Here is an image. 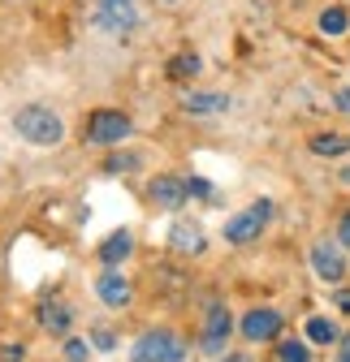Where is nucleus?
Masks as SVG:
<instances>
[{
    "label": "nucleus",
    "mask_w": 350,
    "mask_h": 362,
    "mask_svg": "<svg viewBox=\"0 0 350 362\" xmlns=\"http://www.w3.org/2000/svg\"><path fill=\"white\" fill-rule=\"evenodd\" d=\"M13 134L30 147H57L65 139V121L48 104H22L13 112Z\"/></svg>",
    "instance_id": "obj_1"
},
{
    "label": "nucleus",
    "mask_w": 350,
    "mask_h": 362,
    "mask_svg": "<svg viewBox=\"0 0 350 362\" xmlns=\"http://www.w3.org/2000/svg\"><path fill=\"white\" fill-rule=\"evenodd\" d=\"M269 220H273V203L269 199H255L251 207H242V211H234L230 220H225V242L230 246H251V242H259V233L269 229Z\"/></svg>",
    "instance_id": "obj_2"
},
{
    "label": "nucleus",
    "mask_w": 350,
    "mask_h": 362,
    "mask_svg": "<svg viewBox=\"0 0 350 362\" xmlns=\"http://www.w3.org/2000/svg\"><path fill=\"white\" fill-rule=\"evenodd\" d=\"M182 358H186V341L173 328H152L130 349V362H182Z\"/></svg>",
    "instance_id": "obj_3"
},
{
    "label": "nucleus",
    "mask_w": 350,
    "mask_h": 362,
    "mask_svg": "<svg viewBox=\"0 0 350 362\" xmlns=\"http://www.w3.org/2000/svg\"><path fill=\"white\" fill-rule=\"evenodd\" d=\"M130 117L117 112V108H96L91 117H86V143H96V147H121L130 139Z\"/></svg>",
    "instance_id": "obj_4"
},
{
    "label": "nucleus",
    "mask_w": 350,
    "mask_h": 362,
    "mask_svg": "<svg viewBox=\"0 0 350 362\" xmlns=\"http://www.w3.org/2000/svg\"><path fill=\"white\" fill-rule=\"evenodd\" d=\"M242 337L251 341V345H264V341H277L281 337V328H286V315L277 310V306H251L247 315H242Z\"/></svg>",
    "instance_id": "obj_5"
},
{
    "label": "nucleus",
    "mask_w": 350,
    "mask_h": 362,
    "mask_svg": "<svg viewBox=\"0 0 350 362\" xmlns=\"http://www.w3.org/2000/svg\"><path fill=\"white\" fill-rule=\"evenodd\" d=\"M234 332V315L221 306V302H212L203 310V332H199V349L203 354H225V341Z\"/></svg>",
    "instance_id": "obj_6"
},
{
    "label": "nucleus",
    "mask_w": 350,
    "mask_h": 362,
    "mask_svg": "<svg viewBox=\"0 0 350 362\" xmlns=\"http://www.w3.org/2000/svg\"><path fill=\"white\" fill-rule=\"evenodd\" d=\"M312 272L324 281V285H341L346 281V255H341V242H312Z\"/></svg>",
    "instance_id": "obj_7"
},
{
    "label": "nucleus",
    "mask_w": 350,
    "mask_h": 362,
    "mask_svg": "<svg viewBox=\"0 0 350 362\" xmlns=\"http://www.w3.org/2000/svg\"><path fill=\"white\" fill-rule=\"evenodd\" d=\"M96 26L104 35H130L139 26V9H135V0H100V9H96Z\"/></svg>",
    "instance_id": "obj_8"
},
{
    "label": "nucleus",
    "mask_w": 350,
    "mask_h": 362,
    "mask_svg": "<svg viewBox=\"0 0 350 362\" xmlns=\"http://www.w3.org/2000/svg\"><path fill=\"white\" fill-rule=\"evenodd\" d=\"M96 298L113 310H125L130 302H135V285H130V276H121L117 267H104L96 276Z\"/></svg>",
    "instance_id": "obj_9"
},
{
    "label": "nucleus",
    "mask_w": 350,
    "mask_h": 362,
    "mask_svg": "<svg viewBox=\"0 0 350 362\" xmlns=\"http://www.w3.org/2000/svg\"><path fill=\"white\" fill-rule=\"evenodd\" d=\"M147 199H152V207H160V211H178L191 194H186V181H182V177L156 173V177H152V186H147Z\"/></svg>",
    "instance_id": "obj_10"
},
{
    "label": "nucleus",
    "mask_w": 350,
    "mask_h": 362,
    "mask_svg": "<svg viewBox=\"0 0 350 362\" xmlns=\"http://www.w3.org/2000/svg\"><path fill=\"white\" fill-rule=\"evenodd\" d=\"M225 108H230V95H221V90H186L182 95V112H191V117H212Z\"/></svg>",
    "instance_id": "obj_11"
},
{
    "label": "nucleus",
    "mask_w": 350,
    "mask_h": 362,
    "mask_svg": "<svg viewBox=\"0 0 350 362\" xmlns=\"http://www.w3.org/2000/svg\"><path fill=\"white\" fill-rule=\"evenodd\" d=\"M169 246L178 250V255H203V229H199L195 220H173Z\"/></svg>",
    "instance_id": "obj_12"
},
{
    "label": "nucleus",
    "mask_w": 350,
    "mask_h": 362,
    "mask_svg": "<svg viewBox=\"0 0 350 362\" xmlns=\"http://www.w3.org/2000/svg\"><path fill=\"white\" fill-rule=\"evenodd\" d=\"M100 263L104 267H117V263H125L130 255H135V238H130V229H117V233H108L104 242H100Z\"/></svg>",
    "instance_id": "obj_13"
},
{
    "label": "nucleus",
    "mask_w": 350,
    "mask_h": 362,
    "mask_svg": "<svg viewBox=\"0 0 350 362\" xmlns=\"http://www.w3.org/2000/svg\"><path fill=\"white\" fill-rule=\"evenodd\" d=\"M307 151H312V156H324V160L346 156V151H350V134H312V139H307Z\"/></svg>",
    "instance_id": "obj_14"
},
{
    "label": "nucleus",
    "mask_w": 350,
    "mask_h": 362,
    "mask_svg": "<svg viewBox=\"0 0 350 362\" xmlns=\"http://www.w3.org/2000/svg\"><path fill=\"white\" fill-rule=\"evenodd\" d=\"M39 320H43V328H48V332L65 337L69 324H74V310H69L65 302H43V306H39Z\"/></svg>",
    "instance_id": "obj_15"
},
{
    "label": "nucleus",
    "mask_w": 350,
    "mask_h": 362,
    "mask_svg": "<svg viewBox=\"0 0 350 362\" xmlns=\"http://www.w3.org/2000/svg\"><path fill=\"white\" fill-rule=\"evenodd\" d=\"M316 26H320V35H329V39H341V35L350 30V13H346L341 5H329V9L316 18Z\"/></svg>",
    "instance_id": "obj_16"
},
{
    "label": "nucleus",
    "mask_w": 350,
    "mask_h": 362,
    "mask_svg": "<svg viewBox=\"0 0 350 362\" xmlns=\"http://www.w3.org/2000/svg\"><path fill=\"white\" fill-rule=\"evenodd\" d=\"M307 341H312V345H333V341H341V337H337V324H333V320L312 315V320H307Z\"/></svg>",
    "instance_id": "obj_17"
},
{
    "label": "nucleus",
    "mask_w": 350,
    "mask_h": 362,
    "mask_svg": "<svg viewBox=\"0 0 350 362\" xmlns=\"http://www.w3.org/2000/svg\"><path fill=\"white\" fill-rule=\"evenodd\" d=\"M199 65H203V61H199L195 52H178V57H173V61L164 65V74L182 82V78H195V74H199Z\"/></svg>",
    "instance_id": "obj_18"
},
{
    "label": "nucleus",
    "mask_w": 350,
    "mask_h": 362,
    "mask_svg": "<svg viewBox=\"0 0 350 362\" xmlns=\"http://www.w3.org/2000/svg\"><path fill=\"white\" fill-rule=\"evenodd\" d=\"M143 160L135 156V151H117V156H108L104 160V173H113V177H125V173H135Z\"/></svg>",
    "instance_id": "obj_19"
},
{
    "label": "nucleus",
    "mask_w": 350,
    "mask_h": 362,
    "mask_svg": "<svg viewBox=\"0 0 350 362\" xmlns=\"http://www.w3.org/2000/svg\"><path fill=\"white\" fill-rule=\"evenodd\" d=\"M277 358L281 362H312V349L303 345V341H281L277 345Z\"/></svg>",
    "instance_id": "obj_20"
},
{
    "label": "nucleus",
    "mask_w": 350,
    "mask_h": 362,
    "mask_svg": "<svg viewBox=\"0 0 350 362\" xmlns=\"http://www.w3.org/2000/svg\"><path fill=\"white\" fill-rule=\"evenodd\" d=\"M86 358H91V341L69 337V341H65V362H86Z\"/></svg>",
    "instance_id": "obj_21"
},
{
    "label": "nucleus",
    "mask_w": 350,
    "mask_h": 362,
    "mask_svg": "<svg viewBox=\"0 0 350 362\" xmlns=\"http://www.w3.org/2000/svg\"><path fill=\"white\" fill-rule=\"evenodd\" d=\"M186 194H195V199H212V181L191 177V181H186Z\"/></svg>",
    "instance_id": "obj_22"
},
{
    "label": "nucleus",
    "mask_w": 350,
    "mask_h": 362,
    "mask_svg": "<svg viewBox=\"0 0 350 362\" xmlns=\"http://www.w3.org/2000/svg\"><path fill=\"white\" fill-rule=\"evenodd\" d=\"M91 345H96V349H104V354H108V349H117V337H113V332H108V328H96V332H91Z\"/></svg>",
    "instance_id": "obj_23"
},
{
    "label": "nucleus",
    "mask_w": 350,
    "mask_h": 362,
    "mask_svg": "<svg viewBox=\"0 0 350 362\" xmlns=\"http://www.w3.org/2000/svg\"><path fill=\"white\" fill-rule=\"evenodd\" d=\"M0 362H26V349H22L18 341H9V345H0Z\"/></svg>",
    "instance_id": "obj_24"
},
{
    "label": "nucleus",
    "mask_w": 350,
    "mask_h": 362,
    "mask_svg": "<svg viewBox=\"0 0 350 362\" xmlns=\"http://www.w3.org/2000/svg\"><path fill=\"white\" fill-rule=\"evenodd\" d=\"M333 108L350 117V86H341V90H337V95H333Z\"/></svg>",
    "instance_id": "obj_25"
},
{
    "label": "nucleus",
    "mask_w": 350,
    "mask_h": 362,
    "mask_svg": "<svg viewBox=\"0 0 350 362\" xmlns=\"http://www.w3.org/2000/svg\"><path fill=\"white\" fill-rule=\"evenodd\" d=\"M337 242H341V246L350 250V211H346V216L337 220Z\"/></svg>",
    "instance_id": "obj_26"
},
{
    "label": "nucleus",
    "mask_w": 350,
    "mask_h": 362,
    "mask_svg": "<svg viewBox=\"0 0 350 362\" xmlns=\"http://www.w3.org/2000/svg\"><path fill=\"white\" fill-rule=\"evenodd\" d=\"M337 362H350V332L337 341Z\"/></svg>",
    "instance_id": "obj_27"
},
{
    "label": "nucleus",
    "mask_w": 350,
    "mask_h": 362,
    "mask_svg": "<svg viewBox=\"0 0 350 362\" xmlns=\"http://www.w3.org/2000/svg\"><path fill=\"white\" fill-rule=\"evenodd\" d=\"M333 302H337V310H346V315H350V289H337V298H333Z\"/></svg>",
    "instance_id": "obj_28"
},
{
    "label": "nucleus",
    "mask_w": 350,
    "mask_h": 362,
    "mask_svg": "<svg viewBox=\"0 0 350 362\" xmlns=\"http://www.w3.org/2000/svg\"><path fill=\"white\" fill-rule=\"evenodd\" d=\"M221 362H251L247 354H221Z\"/></svg>",
    "instance_id": "obj_29"
},
{
    "label": "nucleus",
    "mask_w": 350,
    "mask_h": 362,
    "mask_svg": "<svg viewBox=\"0 0 350 362\" xmlns=\"http://www.w3.org/2000/svg\"><path fill=\"white\" fill-rule=\"evenodd\" d=\"M341 181H346V186H350V168H341Z\"/></svg>",
    "instance_id": "obj_30"
}]
</instances>
